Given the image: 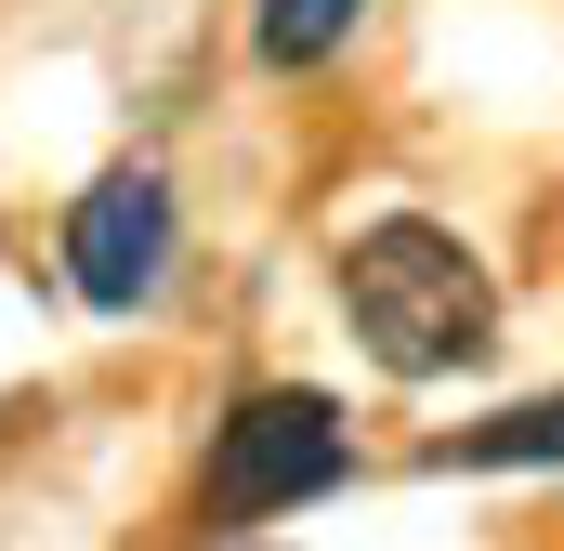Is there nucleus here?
<instances>
[{
  "label": "nucleus",
  "instance_id": "20e7f679",
  "mask_svg": "<svg viewBox=\"0 0 564 551\" xmlns=\"http://www.w3.org/2000/svg\"><path fill=\"white\" fill-rule=\"evenodd\" d=\"M355 26H368V0H263V13H250V66L302 79V66H328Z\"/></svg>",
  "mask_w": 564,
  "mask_h": 551
},
{
  "label": "nucleus",
  "instance_id": "39448f33",
  "mask_svg": "<svg viewBox=\"0 0 564 551\" xmlns=\"http://www.w3.org/2000/svg\"><path fill=\"white\" fill-rule=\"evenodd\" d=\"M446 460H473V473H539V460H564V395H539V408H499L473 420Z\"/></svg>",
  "mask_w": 564,
  "mask_h": 551
},
{
  "label": "nucleus",
  "instance_id": "7ed1b4c3",
  "mask_svg": "<svg viewBox=\"0 0 564 551\" xmlns=\"http://www.w3.org/2000/svg\"><path fill=\"white\" fill-rule=\"evenodd\" d=\"M171 250H184V210H171V171H93L79 184V210H66V289L93 302V315H144L158 289H171Z\"/></svg>",
  "mask_w": 564,
  "mask_h": 551
},
{
  "label": "nucleus",
  "instance_id": "f257e3e1",
  "mask_svg": "<svg viewBox=\"0 0 564 551\" xmlns=\"http://www.w3.org/2000/svg\"><path fill=\"white\" fill-rule=\"evenodd\" d=\"M341 328L381 381H446L499 355V289L433 210H381L368 237H341Z\"/></svg>",
  "mask_w": 564,
  "mask_h": 551
},
{
  "label": "nucleus",
  "instance_id": "f03ea898",
  "mask_svg": "<svg viewBox=\"0 0 564 551\" xmlns=\"http://www.w3.org/2000/svg\"><path fill=\"white\" fill-rule=\"evenodd\" d=\"M355 473V420L328 408L315 381H263L224 408V446H210V512L224 526H263V512H302Z\"/></svg>",
  "mask_w": 564,
  "mask_h": 551
}]
</instances>
